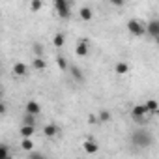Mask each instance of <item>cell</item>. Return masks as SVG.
I'll return each mask as SVG.
<instances>
[{
  "mask_svg": "<svg viewBox=\"0 0 159 159\" xmlns=\"http://www.w3.org/2000/svg\"><path fill=\"white\" fill-rule=\"evenodd\" d=\"M131 144H135L137 148H150L153 144V135L148 129H137L131 135Z\"/></svg>",
  "mask_w": 159,
  "mask_h": 159,
  "instance_id": "6da1fadb",
  "label": "cell"
},
{
  "mask_svg": "<svg viewBox=\"0 0 159 159\" xmlns=\"http://www.w3.org/2000/svg\"><path fill=\"white\" fill-rule=\"evenodd\" d=\"M129 114H131V118H133L139 125H144V124L148 122V116H150L144 105H135V107L131 109V112H129Z\"/></svg>",
  "mask_w": 159,
  "mask_h": 159,
  "instance_id": "7a4b0ae2",
  "label": "cell"
},
{
  "mask_svg": "<svg viewBox=\"0 0 159 159\" xmlns=\"http://www.w3.org/2000/svg\"><path fill=\"white\" fill-rule=\"evenodd\" d=\"M54 11L58 13L60 19H69V17H71V2L54 0Z\"/></svg>",
  "mask_w": 159,
  "mask_h": 159,
  "instance_id": "3957f363",
  "label": "cell"
},
{
  "mask_svg": "<svg viewBox=\"0 0 159 159\" xmlns=\"http://www.w3.org/2000/svg\"><path fill=\"white\" fill-rule=\"evenodd\" d=\"M127 30H129V34H133L135 38H140V36L146 34L144 23L139 21V19H129V21H127Z\"/></svg>",
  "mask_w": 159,
  "mask_h": 159,
  "instance_id": "277c9868",
  "label": "cell"
},
{
  "mask_svg": "<svg viewBox=\"0 0 159 159\" xmlns=\"http://www.w3.org/2000/svg\"><path fill=\"white\" fill-rule=\"evenodd\" d=\"M144 30H146V34H148L152 39H157V38H159V21H157V19H152L150 23L144 25Z\"/></svg>",
  "mask_w": 159,
  "mask_h": 159,
  "instance_id": "5b68a950",
  "label": "cell"
},
{
  "mask_svg": "<svg viewBox=\"0 0 159 159\" xmlns=\"http://www.w3.org/2000/svg\"><path fill=\"white\" fill-rule=\"evenodd\" d=\"M88 52H90V47H88V39H79L77 41V47H75V54L79 56V58H84V56H88Z\"/></svg>",
  "mask_w": 159,
  "mask_h": 159,
  "instance_id": "8992f818",
  "label": "cell"
},
{
  "mask_svg": "<svg viewBox=\"0 0 159 159\" xmlns=\"http://www.w3.org/2000/svg\"><path fill=\"white\" fill-rule=\"evenodd\" d=\"M25 112L34 114V116H39V112H41V105H39L38 101H34V99H28L26 105H25Z\"/></svg>",
  "mask_w": 159,
  "mask_h": 159,
  "instance_id": "52a82bcc",
  "label": "cell"
},
{
  "mask_svg": "<svg viewBox=\"0 0 159 159\" xmlns=\"http://www.w3.org/2000/svg\"><path fill=\"white\" fill-rule=\"evenodd\" d=\"M11 71H13L15 77H26V75H28V66H26L25 62H15Z\"/></svg>",
  "mask_w": 159,
  "mask_h": 159,
  "instance_id": "ba28073f",
  "label": "cell"
},
{
  "mask_svg": "<svg viewBox=\"0 0 159 159\" xmlns=\"http://www.w3.org/2000/svg\"><path fill=\"white\" fill-rule=\"evenodd\" d=\"M58 133H60V127H58L56 124H47V125H43V135H45L47 139H54V137H58Z\"/></svg>",
  "mask_w": 159,
  "mask_h": 159,
  "instance_id": "9c48e42d",
  "label": "cell"
},
{
  "mask_svg": "<svg viewBox=\"0 0 159 159\" xmlns=\"http://www.w3.org/2000/svg\"><path fill=\"white\" fill-rule=\"evenodd\" d=\"M83 146H84V152L90 153V155H94V153L99 152V144H98L94 139H86V140L83 142Z\"/></svg>",
  "mask_w": 159,
  "mask_h": 159,
  "instance_id": "30bf717a",
  "label": "cell"
},
{
  "mask_svg": "<svg viewBox=\"0 0 159 159\" xmlns=\"http://www.w3.org/2000/svg\"><path fill=\"white\" fill-rule=\"evenodd\" d=\"M67 69H69L71 77L75 79L77 83H84V73L81 71V67H77V66H67Z\"/></svg>",
  "mask_w": 159,
  "mask_h": 159,
  "instance_id": "8fae6325",
  "label": "cell"
},
{
  "mask_svg": "<svg viewBox=\"0 0 159 159\" xmlns=\"http://www.w3.org/2000/svg\"><path fill=\"white\" fill-rule=\"evenodd\" d=\"M144 107H146V111H148V114H150V116H155V114H157V111H159V105H157V101H155V99H148V101L144 103Z\"/></svg>",
  "mask_w": 159,
  "mask_h": 159,
  "instance_id": "7c38bea8",
  "label": "cell"
},
{
  "mask_svg": "<svg viewBox=\"0 0 159 159\" xmlns=\"http://www.w3.org/2000/svg\"><path fill=\"white\" fill-rule=\"evenodd\" d=\"M79 17H81L83 21H92V17H94V11H92V8H88V6H84V8H81L79 10Z\"/></svg>",
  "mask_w": 159,
  "mask_h": 159,
  "instance_id": "4fadbf2b",
  "label": "cell"
},
{
  "mask_svg": "<svg viewBox=\"0 0 159 159\" xmlns=\"http://www.w3.org/2000/svg\"><path fill=\"white\" fill-rule=\"evenodd\" d=\"M129 64L127 62H116L114 64V71L118 73V75H125V73H129Z\"/></svg>",
  "mask_w": 159,
  "mask_h": 159,
  "instance_id": "5bb4252c",
  "label": "cell"
},
{
  "mask_svg": "<svg viewBox=\"0 0 159 159\" xmlns=\"http://www.w3.org/2000/svg\"><path fill=\"white\" fill-rule=\"evenodd\" d=\"M19 133H21V137H32V135L36 133V125L23 124V125H21V129H19Z\"/></svg>",
  "mask_w": 159,
  "mask_h": 159,
  "instance_id": "9a60e30c",
  "label": "cell"
},
{
  "mask_svg": "<svg viewBox=\"0 0 159 159\" xmlns=\"http://www.w3.org/2000/svg\"><path fill=\"white\" fill-rule=\"evenodd\" d=\"M32 67H34L36 71H43V69H47V62H45L41 56H36L34 62H32Z\"/></svg>",
  "mask_w": 159,
  "mask_h": 159,
  "instance_id": "2e32d148",
  "label": "cell"
},
{
  "mask_svg": "<svg viewBox=\"0 0 159 159\" xmlns=\"http://www.w3.org/2000/svg\"><path fill=\"white\" fill-rule=\"evenodd\" d=\"M21 148H23V150H26V152H30V150L34 148L32 139H30V137H23V140H21Z\"/></svg>",
  "mask_w": 159,
  "mask_h": 159,
  "instance_id": "e0dca14e",
  "label": "cell"
},
{
  "mask_svg": "<svg viewBox=\"0 0 159 159\" xmlns=\"http://www.w3.org/2000/svg\"><path fill=\"white\" fill-rule=\"evenodd\" d=\"M52 41H54V47H62V45H64V41H66V36H64L62 32H56Z\"/></svg>",
  "mask_w": 159,
  "mask_h": 159,
  "instance_id": "ac0fdd59",
  "label": "cell"
},
{
  "mask_svg": "<svg viewBox=\"0 0 159 159\" xmlns=\"http://www.w3.org/2000/svg\"><path fill=\"white\" fill-rule=\"evenodd\" d=\"M109 120H111V112H109V111H99V114H98V122L105 124V122H109Z\"/></svg>",
  "mask_w": 159,
  "mask_h": 159,
  "instance_id": "d6986e66",
  "label": "cell"
},
{
  "mask_svg": "<svg viewBox=\"0 0 159 159\" xmlns=\"http://www.w3.org/2000/svg\"><path fill=\"white\" fill-rule=\"evenodd\" d=\"M10 155H11L10 148H8L6 144H0V159H8Z\"/></svg>",
  "mask_w": 159,
  "mask_h": 159,
  "instance_id": "ffe728a7",
  "label": "cell"
},
{
  "mask_svg": "<svg viewBox=\"0 0 159 159\" xmlns=\"http://www.w3.org/2000/svg\"><path fill=\"white\" fill-rule=\"evenodd\" d=\"M23 124L36 125V116H34V114H28V112H25V116H23Z\"/></svg>",
  "mask_w": 159,
  "mask_h": 159,
  "instance_id": "44dd1931",
  "label": "cell"
},
{
  "mask_svg": "<svg viewBox=\"0 0 159 159\" xmlns=\"http://www.w3.org/2000/svg\"><path fill=\"white\" fill-rule=\"evenodd\" d=\"M43 8V2H41V0H32V2H30V10L32 11H39Z\"/></svg>",
  "mask_w": 159,
  "mask_h": 159,
  "instance_id": "7402d4cb",
  "label": "cell"
},
{
  "mask_svg": "<svg viewBox=\"0 0 159 159\" xmlns=\"http://www.w3.org/2000/svg\"><path fill=\"white\" fill-rule=\"evenodd\" d=\"M32 49H34V54H36V56H43V45L34 43V45H32Z\"/></svg>",
  "mask_w": 159,
  "mask_h": 159,
  "instance_id": "603a6c76",
  "label": "cell"
},
{
  "mask_svg": "<svg viewBox=\"0 0 159 159\" xmlns=\"http://www.w3.org/2000/svg\"><path fill=\"white\" fill-rule=\"evenodd\" d=\"M56 62H58V67H60L62 71H67V62H66V58H64V56H58V60H56Z\"/></svg>",
  "mask_w": 159,
  "mask_h": 159,
  "instance_id": "cb8c5ba5",
  "label": "cell"
},
{
  "mask_svg": "<svg viewBox=\"0 0 159 159\" xmlns=\"http://www.w3.org/2000/svg\"><path fill=\"white\" fill-rule=\"evenodd\" d=\"M6 112H8V107H6V103L2 99H0V116H4Z\"/></svg>",
  "mask_w": 159,
  "mask_h": 159,
  "instance_id": "d4e9b609",
  "label": "cell"
},
{
  "mask_svg": "<svg viewBox=\"0 0 159 159\" xmlns=\"http://www.w3.org/2000/svg\"><path fill=\"white\" fill-rule=\"evenodd\" d=\"M109 2H111L112 6H116V8H122V6L125 4V0H109Z\"/></svg>",
  "mask_w": 159,
  "mask_h": 159,
  "instance_id": "484cf974",
  "label": "cell"
},
{
  "mask_svg": "<svg viewBox=\"0 0 159 159\" xmlns=\"http://www.w3.org/2000/svg\"><path fill=\"white\" fill-rule=\"evenodd\" d=\"M28 157H30V159H41V157H43V153H38V152H30V153H28Z\"/></svg>",
  "mask_w": 159,
  "mask_h": 159,
  "instance_id": "4316f807",
  "label": "cell"
},
{
  "mask_svg": "<svg viewBox=\"0 0 159 159\" xmlns=\"http://www.w3.org/2000/svg\"><path fill=\"white\" fill-rule=\"evenodd\" d=\"M64 2H71V0H64Z\"/></svg>",
  "mask_w": 159,
  "mask_h": 159,
  "instance_id": "83f0119b",
  "label": "cell"
},
{
  "mask_svg": "<svg viewBox=\"0 0 159 159\" xmlns=\"http://www.w3.org/2000/svg\"><path fill=\"white\" fill-rule=\"evenodd\" d=\"M0 99H2V94H0Z\"/></svg>",
  "mask_w": 159,
  "mask_h": 159,
  "instance_id": "f1b7e54d",
  "label": "cell"
}]
</instances>
